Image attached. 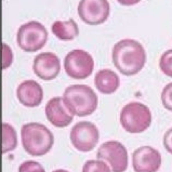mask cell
<instances>
[{
    "instance_id": "obj_1",
    "label": "cell",
    "mask_w": 172,
    "mask_h": 172,
    "mask_svg": "<svg viewBox=\"0 0 172 172\" xmlns=\"http://www.w3.org/2000/svg\"><path fill=\"white\" fill-rule=\"evenodd\" d=\"M111 60L119 73L133 76L143 69L146 63V51L138 40L126 38L115 43Z\"/></svg>"
},
{
    "instance_id": "obj_2",
    "label": "cell",
    "mask_w": 172,
    "mask_h": 172,
    "mask_svg": "<svg viewBox=\"0 0 172 172\" xmlns=\"http://www.w3.org/2000/svg\"><path fill=\"white\" fill-rule=\"evenodd\" d=\"M21 140L24 151L34 157H41L51 151L54 136L45 125L28 122L21 129Z\"/></svg>"
},
{
    "instance_id": "obj_3",
    "label": "cell",
    "mask_w": 172,
    "mask_h": 172,
    "mask_svg": "<svg viewBox=\"0 0 172 172\" xmlns=\"http://www.w3.org/2000/svg\"><path fill=\"white\" fill-rule=\"evenodd\" d=\"M63 101L72 115L86 117L96 111L98 98L91 87L87 85H72L64 91Z\"/></svg>"
},
{
    "instance_id": "obj_4",
    "label": "cell",
    "mask_w": 172,
    "mask_h": 172,
    "mask_svg": "<svg viewBox=\"0 0 172 172\" xmlns=\"http://www.w3.org/2000/svg\"><path fill=\"white\" fill-rule=\"evenodd\" d=\"M120 125L129 133H142L146 131L152 123V113L145 104L130 102L120 111Z\"/></svg>"
},
{
    "instance_id": "obj_5",
    "label": "cell",
    "mask_w": 172,
    "mask_h": 172,
    "mask_svg": "<svg viewBox=\"0 0 172 172\" xmlns=\"http://www.w3.org/2000/svg\"><path fill=\"white\" fill-rule=\"evenodd\" d=\"M47 40L48 30L40 22L30 21L17 29V45L25 52H37L45 47Z\"/></svg>"
},
{
    "instance_id": "obj_6",
    "label": "cell",
    "mask_w": 172,
    "mask_h": 172,
    "mask_svg": "<svg viewBox=\"0 0 172 172\" xmlns=\"http://www.w3.org/2000/svg\"><path fill=\"white\" fill-rule=\"evenodd\" d=\"M93 68V57L86 50H72L64 58V69L73 79H86L92 74Z\"/></svg>"
},
{
    "instance_id": "obj_7",
    "label": "cell",
    "mask_w": 172,
    "mask_h": 172,
    "mask_svg": "<svg viewBox=\"0 0 172 172\" xmlns=\"http://www.w3.org/2000/svg\"><path fill=\"white\" fill-rule=\"evenodd\" d=\"M96 157L109 164L111 172H125L128 168V151L118 141L103 143L98 147Z\"/></svg>"
},
{
    "instance_id": "obj_8",
    "label": "cell",
    "mask_w": 172,
    "mask_h": 172,
    "mask_svg": "<svg viewBox=\"0 0 172 172\" xmlns=\"http://www.w3.org/2000/svg\"><path fill=\"white\" fill-rule=\"evenodd\" d=\"M100 140L98 127L90 121H80L70 131V142L77 151L88 153L93 151Z\"/></svg>"
},
{
    "instance_id": "obj_9",
    "label": "cell",
    "mask_w": 172,
    "mask_h": 172,
    "mask_svg": "<svg viewBox=\"0 0 172 172\" xmlns=\"http://www.w3.org/2000/svg\"><path fill=\"white\" fill-rule=\"evenodd\" d=\"M111 6L108 0H80L78 4V14L86 24L100 25L109 17Z\"/></svg>"
},
{
    "instance_id": "obj_10",
    "label": "cell",
    "mask_w": 172,
    "mask_h": 172,
    "mask_svg": "<svg viewBox=\"0 0 172 172\" xmlns=\"http://www.w3.org/2000/svg\"><path fill=\"white\" fill-rule=\"evenodd\" d=\"M161 166V155L152 146H141L132 154L134 172H157Z\"/></svg>"
},
{
    "instance_id": "obj_11",
    "label": "cell",
    "mask_w": 172,
    "mask_h": 172,
    "mask_svg": "<svg viewBox=\"0 0 172 172\" xmlns=\"http://www.w3.org/2000/svg\"><path fill=\"white\" fill-rule=\"evenodd\" d=\"M33 70L38 78L45 81L53 80L61 72V61L53 52H42L34 58Z\"/></svg>"
},
{
    "instance_id": "obj_12",
    "label": "cell",
    "mask_w": 172,
    "mask_h": 172,
    "mask_svg": "<svg viewBox=\"0 0 172 172\" xmlns=\"http://www.w3.org/2000/svg\"><path fill=\"white\" fill-rule=\"evenodd\" d=\"M45 111L49 122L56 128L67 127L74 119V115L70 114L64 104L63 98L60 96L51 98L45 105Z\"/></svg>"
},
{
    "instance_id": "obj_13",
    "label": "cell",
    "mask_w": 172,
    "mask_h": 172,
    "mask_svg": "<svg viewBox=\"0 0 172 172\" xmlns=\"http://www.w3.org/2000/svg\"><path fill=\"white\" fill-rule=\"evenodd\" d=\"M17 98L25 107H37L43 100V90L35 80H25L21 82L17 89Z\"/></svg>"
},
{
    "instance_id": "obj_14",
    "label": "cell",
    "mask_w": 172,
    "mask_h": 172,
    "mask_svg": "<svg viewBox=\"0 0 172 172\" xmlns=\"http://www.w3.org/2000/svg\"><path fill=\"white\" fill-rule=\"evenodd\" d=\"M94 85L103 94H113L120 86V78L114 70L104 68L95 74Z\"/></svg>"
},
{
    "instance_id": "obj_15",
    "label": "cell",
    "mask_w": 172,
    "mask_h": 172,
    "mask_svg": "<svg viewBox=\"0 0 172 172\" xmlns=\"http://www.w3.org/2000/svg\"><path fill=\"white\" fill-rule=\"evenodd\" d=\"M51 30L55 37L64 41L73 40L79 35V27L73 19L67 21H55L51 26Z\"/></svg>"
},
{
    "instance_id": "obj_16",
    "label": "cell",
    "mask_w": 172,
    "mask_h": 172,
    "mask_svg": "<svg viewBox=\"0 0 172 172\" xmlns=\"http://www.w3.org/2000/svg\"><path fill=\"white\" fill-rule=\"evenodd\" d=\"M17 146V135L15 129L10 123H1V154L4 155L14 151Z\"/></svg>"
},
{
    "instance_id": "obj_17",
    "label": "cell",
    "mask_w": 172,
    "mask_h": 172,
    "mask_svg": "<svg viewBox=\"0 0 172 172\" xmlns=\"http://www.w3.org/2000/svg\"><path fill=\"white\" fill-rule=\"evenodd\" d=\"M82 172H111L109 166L103 160H88L82 167Z\"/></svg>"
},
{
    "instance_id": "obj_18",
    "label": "cell",
    "mask_w": 172,
    "mask_h": 172,
    "mask_svg": "<svg viewBox=\"0 0 172 172\" xmlns=\"http://www.w3.org/2000/svg\"><path fill=\"white\" fill-rule=\"evenodd\" d=\"M159 68L166 76L172 78V49L167 50L161 54L159 60Z\"/></svg>"
},
{
    "instance_id": "obj_19",
    "label": "cell",
    "mask_w": 172,
    "mask_h": 172,
    "mask_svg": "<svg viewBox=\"0 0 172 172\" xmlns=\"http://www.w3.org/2000/svg\"><path fill=\"white\" fill-rule=\"evenodd\" d=\"M13 63V52L6 42L1 43V69L4 70Z\"/></svg>"
},
{
    "instance_id": "obj_20",
    "label": "cell",
    "mask_w": 172,
    "mask_h": 172,
    "mask_svg": "<svg viewBox=\"0 0 172 172\" xmlns=\"http://www.w3.org/2000/svg\"><path fill=\"white\" fill-rule=\"evenodd\" d=\"M19 172H45V170L38 161L26 160L20 164Z\"/></svg>"
},
{
    "instance_id": "obj_21",
    "label": "cell",
    "mask_w": 172,
    "mask_h": 172,
    "mask_svg": "<svg viewBox=\"0 0 172 172\" xmlns=\"http://www.w3.org/2000/svg\"><path fill=\"white\" fill-rule=\"evenodd\" d=\"M161 102L167 111H172V82L168 83L161 92Z\"/></svg>"
},
{
    "instance_id": "obj_22",
    "label": "cell",
    "mask_w": 172,
    "mask_h": 172,
    "mask_svg": "<svg viewBox=\"0 0 172 172\" xmlns=\"http://www.w3.org/2000/svg\"><path fill=\"white\" fill-rule=\"evenodd\" d=\"M162 142H164V146L167 149V152L172 155V128L167 130V132L164 133Z\"/></svg>"
},
{
    "instance_id": "obj_23",
    "label": "cell",
    "mask_w": 172,
    "mask_h": 172,
    "mask_svg": "<svg viewBox=\"0 0 172 172\" xmlns=\"http://www.w3.org/2000/svg\"><path fill=\"white\" fill-rule=\"evenodd\" d=\"M117 1L122 6H133V4L139 3L141 0H117Z\"/></svg>"
},
{
    "instance_id": "obj_24",
    "label": "cell",
    "mask_w": 172,
    "mask_h": 172,
    "mask_svg": "<svg viewBox=\"0 0 172 172\" xmlns=\"http://www.w3.org/2000/svg\"><path fill=\"white\" fill-rule=\"evenodd\" d=\"M53 172H69L67 170H64V169H57V170H54Z\"/></svg>"
}]
</instances>
